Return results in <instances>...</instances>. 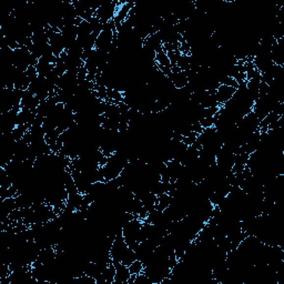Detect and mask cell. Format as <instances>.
I'll use <instances>...</instances> for the list:
<instances>
[{
    "instance_id": "6da1fadb",
    "label": "cell",
    "mask_w": 284,
    "mask_h": 284,
    "mask_svg": "<svg viewBox=\"0 0 284 284\" xmlns=\"http://www.w3.org/2000/svg\"><path fill=\"white\" fill-rule=\"evenodd\" d=\"M110 258L112 263H124L129 266L134 260H137L134 250L131 249L122 236V233L113 239L110 248Z\"/></svg>"
},
{
    "instance_id": "7a4b0ae2",
    "label": "cell",
    "mask_w": 284,
    "mask_h": 284,
    "mask_svg": "<svg viewBox=\"0 0 284 284\" xmlns=\"http://www.w3.org/2000/svg\"><path fill=\"white\" fill-rule=\"evenodd\" d=\"M118 7H119V3L117 1L103 2L96 10L95 16L100 20L101 24L107 25L110 21L113 20L114 16L117 14Z\"/></svg>"
},
{
    "instance_id": "3957f363",
    "label": "cell",
    "mask_w": 284,
    "mask_h": 284,
    "mask_svg": "<svg viewBox=\"0 0 284 284\" xmlns=\"http://www.w3.org/2000/svg\"><path fill=\"white\" fill-rule=\"evenodd\" d=\"M40 100L37 97L31 93L29 90H25L23 95V99H21L20 107L24 110H29L31 112H36L38 107L40 104Z\"/></svg>"
},
{
    "instance_id": "277c9868",
    "label": "cell",
    "mask_w": 284,
    "mask_h": 284,
    "mask_svg": "<svg viewBox=\"0 0 284 284\" xmlns=\"http://www.w3.org/2000/svg\"><path fill=\"white\" fill-rule=\"evenodd\" d=\"M236 90H238V89L226 86V84H220L217 90H215V97H217L219 104L223 105L226 104L228 101H230L233 98V96H234Z\"/></svg>"
},
{
    "instance_id": "5b68a950",
    "label": "cell",
    "mask_w": 284,
    "mask_h": 284,
    "mask_svg": "<svg viewBox=\"0 0 284 284\" xmlns=\"http://www.w3.org/2000/svg\"><path fill=\"white\" fill-rule=\"evenodd\" d=\"M116 268V275H114L113 284H128L131 273L129 271V266L124 263H113Z\"/></svg>"
},
{
    "instance_id": "8992f818",
    "label": "cell",
    "mask_w": 284,
    "mask_h": 284,
    "mask_svg": "<svg viewBox=\"0 0 284 284\" xmlns=\"http://www.w3.org/2000/svg\"><path fill=\"white\" fill-rule=\"evenodd\" d=\"M143 270H145V265L140 260H134L132 263L129 265V271L131 275H138V274H141L143 272Z\"/></svg>"
},
{
    "instance_id": "52a82bcc",
    "label": "cell",
    "mask_w": 284,
    "mask_h": 284,
    "mask_svg": "<svg viewBox=\"0 0 284 284\" xmlns=\"http://www.w3.org/2000/svg\"><path fill=\"white\" fill-rule=\"evenodd\" d=\"M221 84H226V86L235 88V89L239 88V82L236 81L234 78L230 77V76H226V77L221 80Z\"/></svg>"
}]
</instances>
